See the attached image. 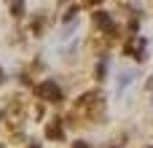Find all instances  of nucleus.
Wrapping results in <instances>:
<instances>
[{
  "label": "nucleus",
  "instance_id": "f257e3e1",
  "mask_svg": "<svg viewBox=\"0 0 153 148\" xmlns=\"http://www.w3.org/2000/svg\"><path fill=\"white\" fill-rule=\"evenodd\" d=\"M35 94H38L40 100H46V102H59V100H62V89L56 86V81H43V84H38V86H35Z\"/></svg>",
  "mask_w": 153,
  "mask_h": 148
},
{
  "label": "nucleus",
  "instance_id": "f03ea898",
  "mask_svg": "<svg viewBox=\"0 0 153 148\" xmlns=\"http://www.w3.org/2000/svg\"><path fill=\"white\" fill-rule=\"evenodd\" d=\"M94 24H97L105 35H116V30H118L116 22H113V16H110L108 11H97V13H94Z\"/></svg>",
  "mask_w": 153,
  "mask_h": 148
},
{
  "label": "nucleus",
  "instance_id": "7ed1b4c3",
  "mask_svg": "<svg viewBox=\"0 0 153 148\" xmlns=\"http://www.w3.org/2000/svg\"><path fill=\"white\" fill-rule=\"evenodd\" d=\"M124 54H129V57H134V59H145V40L143 38H137V40H132V43H126L124 46Z\"/></svg>",
  "mask_w": 153,
  "mask_h": 148
},
{
  "label": "nucleus",
  "instance_id": "20e7f679",
  "mask_svg": "<svg viewBox=\"0 0 153 148\" xmlns=\"http://www.w3.org/2000/svg\"><path fill=\"white\" fill-rule=\"evenodd\" d=\"M46 138H51V140H59V138H62V121H59V119H54V121L46 127Z\"/></svg>",
  "mask_w": 153,
  "mask_h": 148
},
{
  "label": "nucleus",
  "instance_id": "39448f33",
  "mask_svg": "<svg viewBox=\"0 0 153 148\" xmlns=\"http://www.w3.org/2000/svg\"><path fill=\"white\" fill-rule=\"evenodd\" d=\"M105 73H108V57H102V59L97 62V78H100V81L105 78Z\"/></svg>",
  "mask_w": 153,
  "mask_h": 148
},
{
  "label": "nucleus",
  "instance_id": "423d86ee",
  "mask_svg": "<svg viewBox=\"0 0 153 148\" xmlns=\"http://www.w3.org/2000/svg\"><path fill=\"white\" fill-rule=\"evenodd\" d=\"M132 81H134V73H132V70H129V73H124V75H121V78H118V89H126V86H129V84H132Z\"/></svg>",
  "mask_w": 153,
  "mask_h": 148
},
{
  "label": "nucleus",
  "instance_id": "0eeeda50",
  "mask_svg": "<svg viewBox=\"0 0 153 148\" xmlns=\"http://www.w3.org/2000/svg\"><path fill=\"white\" fill-rule=\"evenodd\" d=\"M75 148H89V146H86V143H81V140H78V143H75Z\"/></svg>",
  "mask_w": 153,
  "mask_h": 148
},
{
  "label": "nucleus",
  "instance_id": "6e6552de",
  "mask_svg": "<svg viewBox=\"0 0 153 148\" xmlns=\"http://www.w3.org/2000/svg\"><path fill=\"white\" fill-rule=\"evenodd\" d=\"M86 3H89V5H94V3H102V0H86Z\"/></svg>",
  "mask_w": 153,
  "mask_h": 148
},
{
  "label": "nucleus",
  "instance_id": "1a4fd4ad",
  "mask_svg": "<svg viewBox=\"0 0 153 148\" xmlns=\"http://www.w3.org/2000/svg\"><path fill=\"white\" fill-rule=\"evenodd\" d=\"M30 148H40V146H38V143H35V146H30Z\"/></svg>",
  "mask_w": 153,
  "mask_h": 148
},
{
  "label": "nucleus",
  "instance_id": "9d476101",
  "mask_svg": "<svg viewBox=\"0 0 153 148\" xmlns=\"http://www.w3.org/2000/svg\"><path fill=\"white\" fill-rule=\"evenodd\" d=\"M148 86H151V89H153V78H151V84H148Z\"/></svg>",
  "mask_w": 153,
  "mask_h": 148
}]
</instances>
